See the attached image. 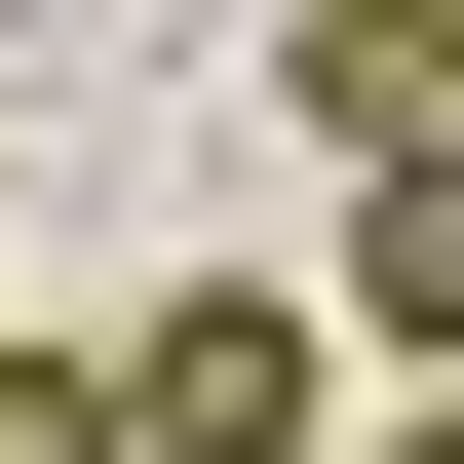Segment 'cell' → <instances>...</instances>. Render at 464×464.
<instances>
[{
	"label": "cell",
	"mask_w": 464,
	"mask_h": 464,
	"mask_svg": "<svg viewBox=\"0 0 464 464\" xmlns=\"http://www.w3.org/2000/svg\"><path fill=\"white\" fill-rule=\"evenodd\" d=\"M310 271H155V348H116V464H310Z\"/></svg>",
	"instance_id": "6da1fadb"
},
{
	"label": "cell",
	"mask_w": 464,
	"mask_h": 464,
	"mask_svg": "<svg viewBox=\"0 0 464 464\" xmlns=\"http://www.w3.org/2000/svg\"><path fill=\"white\" fill-rule=\"evenodd\" d=\"M0 464H116V348H0Z\"/></svg>",
	"instance_id": "277c9868"
},
{
	"label": "cell",
	"mask_w": 464,
	"mask_h": 464,
	"mask_svg": "<svg viewBox=\"0 0 464 464\" xmlns=\"http://www.w3.org/2000/svg\"><path fill=\"white\" fill-rule=\"evenodd\" d=\"M310 348H387V387H464V155H387V194H348V271H310Z\"/></svg>",
	"instance_id": "3957f363"
},
{
	"label": "cell",
	"mask_w": 464,
	"mask_h": 464,
	"mask_svg": "<svg viewBox=\"0 0 464 464\" xmlns=\"http://www.w3.org/2000/svg\"><path fill=\"white\" fill-rule=\"evenodd\" d=\"M387 464H464V387H387Z\"/></svg>",
	"instance_id": "5b68a950"
},
{
	"label": "cell",
	"mask_w": 464,
	"mask_h": 464,
	"mask_svg": "<svg viewBox=\"0 0 464 464\" xmlns=\"http://www.w3.org/2000/svg\"><path fill=\"white\" fill-rule=\"evenodd\" d=\"M271 116H310L348 194H387V155H464V0H310V39H271Z\"/></svg>",
	"instance_id": "7a4b0ae2"
}]
</instances>
